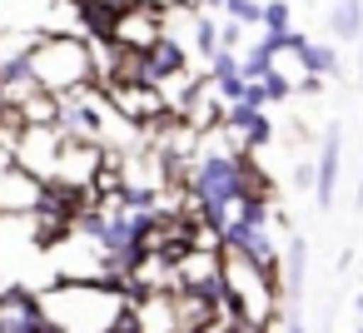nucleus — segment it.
<instances>
[{
	"mask_svg": "<svg viewBox=\"0 0 363 333\" xmlns=\"http://www.w3.org/2000/svg\"><path fill=\"white\" fill-rule=\"evenodd\" d=\"M328 30H333V40H343V45L363 40V0H333Z\"/></svg>",
	"mask_w": 363,
	"mask_h": 333,
	"instance_id": "6e6552de",
	"label": "nucleus"
},
{
	"mask_svg": "<svg viewBox=\"0 0 363 333\" xmlns=\"http://www.w3.org/2000/svg\"><path fill=\"white\" fill-rule=\"evenodd\" d=\"M353 308H358V313H363V293H358V298H353Z\"/></svg>",
	"mask_w": 363,
	"mask_h": 333,
	"instance_id": "f3484780",
	"label": "nucleus"
},
{
	"mask_svg": "<svg viewBox=\"0 0 363 333\" xmlns=\"http://www.w3.org/2000/svg\"><path fill=\"white\" fill-rule=\"evenodd\" d=\"M284 333H308V328H303L298 318H289V323H284Z\"/></svg>",
	"mask_w": 363,
	"mask_h": 333,
	"instance_id": "dca6fc26",
	"label": "nucleus"
},
{
	"mask_svg": "<svg viewBox=\"0 0 363 333\" xmlns=\"http://www.w3.org/2000/svg\"><path fill=\"white\" fill-rule=\"evenodd\" d=\"M219 50H234V55H239V50H244V26L224 21V26H219Z\"/></svg>",
	"mask_w": 363,
	"mask_h": 333,
	"instance_id": "2eb2a0df",
	"label": "nucleus"
},
{
	"mask_svg": "<svg viewBox=\"0 0 363 333\" xmlns=\"http://www.w3.org/2000/svg\"><path fill=\"white\" fill-rule=\"evenodd\" d=\"M135 75H140L145 85L164 90V85H174V80H184V75H189V50H184L179 40H169V35H164L155 50H145V55H140Z\"/></svg>",
	"mask_w": 363,
	"mask_h": 333,
	"instance_id": "423d86ee",
	"label": "nucleus"
},
{
	"mask_svg": "<svg viewBox=\"0 0 363 333\" xmlns=\"http://www.w3.org/2000/svg\"><path fill=\"white\" fill-rule=\"evenodd\" d=\"M105 75L95 45L80 30H40L30 45V80L45 95H70V90H90Z\"/></svg>",
	"mask_w": 363,
	"mask_h": 333,
	"instance_id": "f03ea898",
	"label": "nucleus"
},
{
	"mask_svg": "<svg viewBox=\"0 0 363 333\" xmlns=\"http://www.w3.org/2000/svg\"><path fill=\"white\" fill-rule=\"evenodd\" d=\"M194 45H199V55H204V60H214V55H219V21H214L209 11H194Z\"/></svg>",
	"mask_w": 363,
	"mask_h": 333,
	"instance_id": "f8f14e48",
	"label": "nucleus"
},
{
	"mask_svg": "<svg viewBox=\"0 0 363 333\" xmlns=\"http://www.w3.org/2000/svg\"><path fill=\"white\" fill-rule=\"evenodd\" d=\"M303 264H308L303 239H289V249H284V288H289V293L303 288Z\"/></svg>",
	"mask_w": 363,
	"mask_h": 333,
	"instance_id": "9b49d317",
	"label": "nucleus"
},
{
	"mask_svg": "<svg viewBox=\"0 0 363 333\" xmlns=\"http://www.w3.org/2000/svg\"><path fill=\"white\" fill-rule=\"evenodd\" d=\"M224 21H234L244 30L264 26V0H224Z\"/></svg>",
	"mask_w": 363,
	"mask_h": 333,
	"instance_id": "ddd939ff",
	"label": "nucleus"
},
{
	"mask_svg": "<svg viewBox=\"0 0 363 333\" xmlns=\"http://www.w3.org/2000/svg\"><path fill=\"white\" fill-rule=\"evenodd\" d=\"M298 65H303L308 75L328 80V75H338V50H333V45H323V40H308V45L298 50Z\"/></svg>",
	"mask_w": 363,
	"mask_h": 333,
	"instance_id": "1a4fd4ad",
	"label": "nucleus"
},
{
	"mask_svg": "<svg viewBox=\"0 0 363 333\" xmlns=\"http://www.w3.org/2000/svg\"><path fill=\"white\" fill-rule=\"evenodd\" d=\"M239 70H244V80H264L269 70H274V50L259 40V45H244L239 50Z\"/></svg>",
	"mask_w": 363,
	"mask_h": 333,
	"instance_id": "9d476101",
	"label": "nucleus"
},
{
	"mask_svg": "<svg viewBox=\"0 0 363 333\" xmlns=\"http://www.w3.org/2000/svg\"><path fill=\"white\" fill-rule=\"evenodd\" d=\"M338 174H343V130L328 125L318 135V159H313V199L318 209H333L338 199Z\"/></svg>",
	"mask_w": 363,
	"mask_h": 333,
	"instance_id": "39448f33",
	"label": "nucleus"
},
{
	"mask_svg": "<svg viewBox=\"0 0 363 333\" xmlns=\"http://www.w3.org/2000/svg\"><path fill=\"white\" fill-rule=\"evenodd\" d=\"M130 308V288L115 278H60L40 288V313L55 333H115Z\"/></svg>",
	"mask_w": 363,
	"mask_h": 333,
	"instance_id": "f257e3e1",
	"label": "nucleus"
},
{
	"mask_svg": "<svg viewBox=\"0 0 363 333\" xmlns=\"http://www.w3.org/2000/svg\"><path fill=\"white\" fill-rule=\"evenodd\" d=\"M45 179L35 169H26L21 159H0V214H11V219H30L45 199Z\"/></svg>",
	"mask_w": 363,
	"mask_h": 333,
	"instance_id": "20e7f679",
	"label": "nucleus"
},
{
	"mask_svg": "<svg viewBox=\"0 0 363 333\" xmlns=\"http://www.w3.org/2000/svg\"><path fill=\"white\" fill-rule=\"evenodd\" d=\"M353 333H363V328H353Z\"/></svg>",
	"mask_w": 363,
	"mask_h": 333,
	"instance_id": "a211bd4d",
	"label": "nucleus"
},
{
	"mask_svg": "<svg viewBox=\"0 0 363 333\" xmlns=\"http://www.w3.org/2000/svg\"><path fill=\"white\" fill-rule=\"evenodd\" d=\"M164 35H169L164 11H160V6H145V0H130V6H120L115 21H110V45H115V50L145 55V50H155Z\"/></svg>",
	"mask_w": 363,
	"mask_h": 333,
	"instance_id": "7ed1b4c3",
	"label": "nucleus"
},
{
	"mask_svg": "<svg viewBox=\"0 0 363 333\" xmlns=\"http://www.w3.org/2000/svg\"><path fill=\"white\" fill-rule=\"evenodd\" d=\"M219 130H224V135H239V149H259V145L274 140V120H269V110H254V105H229Z\"/></svg>",
	"mask_w": 363,
	"mask_h": 333,
	"instance_id": "0eeeda50",
	"label": "nucleus"
},
{
	"mask_svg": "<svg viewBox=\"0 0 363 333\" xmlns=\"http://www.w3.org/2000/svg\"><path fill=\"white\" fill-rule=\"evenodd\" d=\"M289 30H294L289 0H264V35H289Z\"/></svg>",
	"mask_w": 363,
	"mask_h": 333,
	"instance_id": "4468645a",
	"label": "nucleus"
}]
</instances>
